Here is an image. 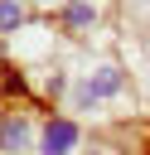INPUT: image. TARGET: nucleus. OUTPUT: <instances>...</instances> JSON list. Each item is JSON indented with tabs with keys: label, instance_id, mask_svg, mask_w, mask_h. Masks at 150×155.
Listing matches in <instances>:
<instances>
[{
	"label": "nucleus",
	"instance_id": "f257e3e1",
	"mask_svg": "<svg viewBox=\"0 0 150 155\" xmlns=\"http://www.w3.org/2000/svg\"><path fill=\"white\" fill-rule=\"evenodd\" d=\"M39 140H44V155H68V150L77 145V126H73V121H48Z\"/></svg>",
	"mask_w": 150,
	"mask_h": 155
},
{
	"label": "nucleus",
	"instance_id": "f03ea898",
	"mask_svg": "<svg viewBox=\"0 0 150 155\" xmlns=\"http://www.w3.org/2000/svg\"><path fill=\"white\" fill-rule=\"evenodd\" d=\"M111 92H121V73L116 68H97V78H87L82 82V102H97V97H111Z\"/></svg>",
	"mask_w": 150,
	"mask_h": 155
},
{
	"label": "nucleus",
	"instance_id": "7ed1b4c3",
	"mask_svg": "<svg viewBox=\"0 0 150 155\" xmlns=\"http://www.w3.org/2000/svg\"><path fill=\"white\" fill-rule=\"evenodd\" d=\"M24 145H29V121H19V116L0 121V150L5 155H19Z\"/></svg>",
	"mask_w": 150,
	"mask_h": 155
},
{
	"label": "nucleus",
	"instance_id": "20e7f679",
	"mask_svg": "<svg viewBox=\"0 0 150 155\" xmlns=\"http://www.w3.org/2000/svg\"><path fill=\"white\" fill-rule=\"evenodd\" d=\"M24 0H0V34H10V29H19L24 24Z\"/></svg>",
	"mask_w": 150,
	"mask_h": 155
},
{
	"label": "nucleus",
	"instance_id": "39448f33",
	"mask_svg": "<svg viewBox=\"0 0 150 155\" xmlns=\"http://www.w3.org/2000/svg\"><path fill=\"white\" fill-rule=\"evenodd\" d=\"M87 19H92L87 5H68V24H87Z\"/></svg>",
	"mask_w": 150,
	"mask_h": 155
},
{
	"label": "nucleus",
	"instance_id": "423d86ee",
	"mask_svg": "<svg viewBox=\"0 0 150 155\" xmlns=\"http://www.w3.org/2000/svg\"><path fill=\"white\" fill-rule=\"evenodd\" d=\"M87 155H97V150H87Z\"/></svg>",
	"mask_w": 150,
	"mask_h": 155
}]
</instances>
